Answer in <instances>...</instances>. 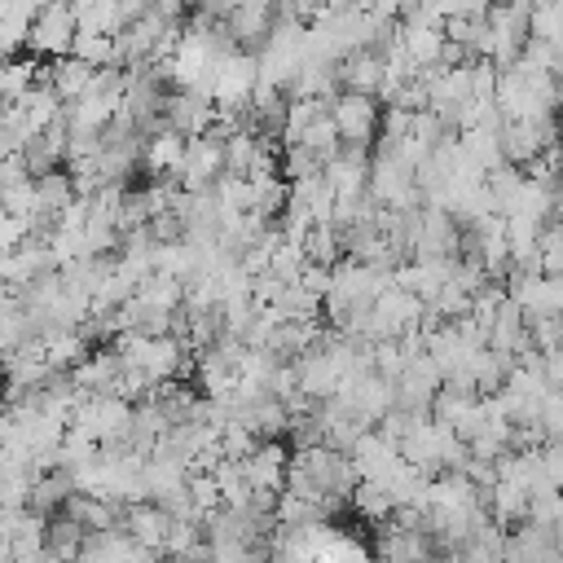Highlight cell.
<instances>
[{"label":"cell","instance_id":"obj_1","mask_svg":"<svg viewBox=\"0 0 563 563\" xmlns=\"http://www.w3.org/2000/svg\"><path fill=\"white\" fill-rule=\"evenodd\" d=\"M79 35V18H75V0H57V4H44L35 13V26L26 35V53L53 62V57H66L70 44Z\"/></svg>","mask_w":563,"mask_h":563},{"label":"cell","instance_id":"obj_2","mask_svg":"<svg viewBox=\"0 0 563 563\" xmlns=\"http://www.w3.org/2000/svg\"><path fill=\"white\" fill-rule=\"evenodd\" d=\"M330 119H334V128H339V136L347 141V145H369L378 132H383V114H378V97H369V92H339L334 101H330Z\"/></svg>","mask_w":563,"mask_h":563},{"label":"cell","instance_id":"obj_3","mask_svg":"<svg viewBox=\"0 0 563 563\" xmlns=\"http://www.w3.org/2000/svg\"><path fill=\"white\" fill-rule=\"evenodd\" d=\"M84 541H88V528H84V523H75L66 510L48 515V528H44V550H48L57 563H79Z\"/></svg>","mask_w":563,"mask_h":563},{"label":"cell","instance_id":"obj_4","mask_svg":"<svg viewBox=\"0 0 563 563\" xmlns=\"http://www.w3.org/2000/svg\"><path fill=\"white\" fill-rule=\"evenodd\" d=\"M70 53H75L79 62H88V66H110V62H114V35L79 31L75 44H70Z\"/></svg>","mask_w":563,"mask_h":563},{"label":"cell","instance_id":"obj_5","mask_svg":"<svg viewBox=\"0 0 563 563\" xmlns=\"http://www.w3.org/2000/svg\"><path fill=\"white\" fill-rule=\"evenodd\" d=\"M26 238H31V220H26V216H9V211H0V260H4L9 251H18Z\"/></svg>","mask_w":563,"mask_h":563},{"label":"cell","instance_id":"obj_6","mask_svg":"<svg viewBox=\"0 0 563 563\" xmlns=\"http://www.w3.org/2000/svg\"><path fill=\"white\" fill-rule=\"evenodd\" d=\"M0 211H4V185H0Z\"/></svg>","mask_w":563,"mask_h":563}]
</instances>
